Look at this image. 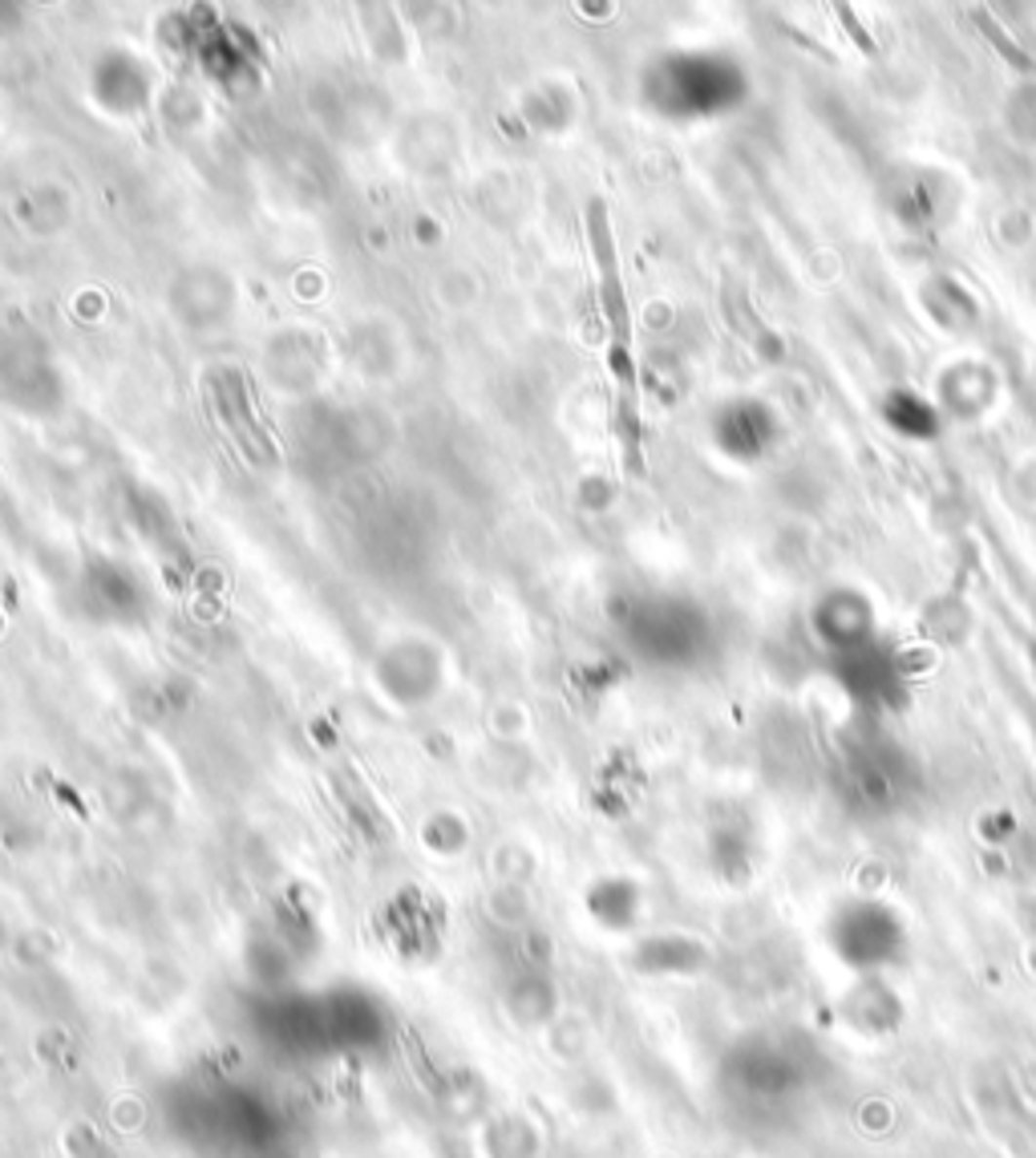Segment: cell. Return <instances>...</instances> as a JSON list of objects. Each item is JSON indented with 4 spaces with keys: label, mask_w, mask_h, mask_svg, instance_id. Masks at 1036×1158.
Segmentation results:
<instances>
[{
    "label": "cell",
    "mask_w": 1036,
    "mask_h": 1158,
    "mask_svg": "<svg viewBox=\"0 0 1036 1158\" xmlns=\"http://www.w3.org/2000/svg\"><path fill=\"white\" fill-rule=\"evenodd\" d=\"M591 244H595V263H599V288H604V312L612 329V377L619 385V442L628 454V466L640 474V414H636V369H632V325H628V300H623L619 267H616V248L612 231L604 220V207H591Z\"/></svg>",
    "instance_id": "1"
},
{
    "label": "cell",
    "mask_w": 1036,
    "mask_h": 1158,
    "mask_svg": "<svg viewBox=\"0 0 1036 1158\" xmlns=\"http://www.w3.org/2000/svg\"><path fill=\"white\" fill-rule=\"evenodd\" d=\"M834 13H838V20H842V29H847V33L855 37V45L862 49V58H879V45H875V41H870V37H866V29H862V24L855 20V13H851L847 5H838Z\"/></svg>",
    "instance_id": "3"
},
{
    "label": "cell",
    "mask_w": 1036,
    "mask_h": 1158,
    "mask_svg": "<svg viewBox=\"0 0 1036 1158\" xmlns=\"http://www.w3.org/2000/svg\"><path fill=\"white\" fill-rule=\"evenodd\" d=\"M976 24H979V33H984V37H988V41L1000 49V58H1004V61H1013V65H1016V69H1024V73H1028V69H1036V65L1024 58V53H1020V45H1016L1013 37H1008V33H1000V29H996V20H992L988 13H976Z\"/></svg>",
    "instance_id": "2"
}]
</instances>
